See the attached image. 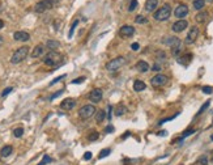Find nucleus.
Listing matches in <instances>:
<instances>
[{"label": "nucleus", "instance_id": "nucleus-1", "mask_svg": "<svg viewBox=\"0 0 213 165\" xmlns=\"http://www.w3.org/2000/svg\"><path fill=\"white\" fill-rule=\"evenodd\" d=\"M58 3H59V0H41V2H38L36 4L34 11H36L37 13H43V12H46V11L53 9Z\"/></svg>", "mask_w": 213, "mask_h": 165}, {"label": "nucleus", "instance_id": "nucleus-2", "mask_svg": "<svg viewBox=\"0 0 213 165\" xmlns=\"http://www.w3.org/2000/svg\"><path fill=\"white\" fill-rule=\"evenodd\" d=\"M62 55L58 51H50L49 54H46V56L43 58V63L49 67H56L58 64L62 62Z\"/></svg>", "mask_w": 213, "mask_h": 165}, {"label": "nucleus", "instance_id": "nucleus-3", "mask_svg": "<svg viewBox=\"0 0 213 165\" xmlns=\"http://www.w3.org/2000/svg\"><path fill=\"white\" fill-rule=\"evenodd\" d=\"M162 43H165V45H167V46L171 47V51H173V55L174 56H177L178 54H179L180 45H182V42H180L179 38H177V37H166L165 40H162Z\"/></svg>", "mask_w": 213, "mask_h": 165}, {"label": "nucleus", "instance_id": "nucleus-4", "mask_svg": "<svg viewBox=\"0 0 213 165\" xmlns=\"http://www.w3.org/2000/svg\"><path fill=\"white\" fill-rule=\"evenodd\" d=\"M171 15V8L169 4H163L162 7L160 8V9H157L154 12V20H157V21H166L169 17H170Z\"/></svg>", "mask_w": 213, "mask_h": 165}, {"label": "nucleus", "instance_id": "nucleus-5", "mask_svg": "<svg viewBox=\"0 0 213 165\" xmlns=\"http://www.w3.org/2000/svg\"><path fill=\"white\" fill-rule=\"evenodd\" d=\"M28 53H29V47L28 46H22V47H20V49H17L15 51V54L12 55V58H11V62L13 63V64H19L21 63L22 60L28 56Z\"/></svg>", "mask_w": 213, "mask_h": 165}, {"label": "nucleus", "instance_id": "nucleus-6", "mask_svg": "<svg viewBox=\"0 0 213 165\" xmlns=\"http://www.w3.org/2000/svg\"><path fill=\"white\" fill-rule=\"evenodd\" d=\"M95 113H97V110H95V107L93 105H85L79 110V117L81 119H89Z\"/></svg>", "mask_w": 213, "mask_h": 165}, {"label": "nucleus", "instance_id": "nucleus-7", "mask_svg": "<svg viewBox=\"0 0 213 165\" xmlns=\"http://www.w3.org/2000/svg\"><path fill=\"white\" fill-rule=\"evenodd\" d=\"M125 59L123 58V56H116V58H114L112 60H110L107 64H106V69L107 71H116V69H119L124 64Z\"/></svg>", "mask_w": 213, "mask_h": 165}, {"label": "nucleus", "instance_id": "nucleus-8", "mask_svg": "<svg viewBox=\"0 0 213 165\" xmlns=\"http://www.w3.org/2000/svg\"><path fill=\"white\" fill-rule=\"evenodd\" d=\"M167 81H169L167 76L162 75V73H158V75L153 76L150 79V84L153 85V86H163V85L167 84Z\"/></svg>", "mask_w": 213, "mask_h": 165}, {"label": "nucleus", "instance_id": "nucleus-9", "mask_svg": "<svg viewBox=\"0 0 213 165\" xmlns=\"http://www.w3.org/2000/svg\"><path fill=\"white\" fill-rule=\"evenodd\" d=\"M198 37H199V28L192 26L188 30V33H187V36H186V43L187 45H192V43L198 40Z\"/></svg>", "mask_w": 213, "mask_h": 165}, {"label": "nucleus", "instance_id": "nucleus-10", "mask_svg": "<svg viewBox=\"0 0 213 165\" xmlns=\"http://www.w3.org/2000/svg\"><path fill=\"white\" fill-rule=\"evenodd\" d=\"M135 34V28L131 26V25H123L120 29H119V36L122 38H128V37H132Z\"/></svg>", "mask_w": 213, "mask_h": 165}, {"label": "nucleus", "instance_id": "nucleus-11", "mask_svg": "<svg viewBox=\"0 0 213 165\" xmlns=\"http://www.w3.org/2000/svg\"><path fill=\"white\" fill-rule=\"evenodd\" d=\"M174 15L178 19H184V17L188 15V7L186 4H179L175 9H174Z\"/></svg>", "mask_w": 213, "mask_h": 165}, {"label": "nucleus", "instance_id": "nucleus-12", "mask_svg": "<svg viewBox=\"0 0 213 165\" xmlns=\"http://www.w3.org/2000/svg\"><path fill=\"white\" fill-rule=\"evenodd\" d=\"M188 26V23H187V20H178L177 23H174L173 24V32H175V33H182L183 30H186V28Z\"/></svg>", "mask_w": 213, "mask_h": 165}, {"label": "nucleus", "instance_id": "nucleus-13", "mask_svg": "<svg viewBox=\"0 0 213 165\" xmlns=\"http://www.w3.org/2000/svg\"><path fill=\"white\" fill-rule=\"evenodd\" d=\"M102 96H103L102 89L95 88V89H93L92 92H90L89 98H90V101H92V102H99V101L102 100Z\"/></svg>", "mask_w": 213, "mask_h": 165}, {"label": "nucleus", "instance_id": "nucleus-14", "mask_svg": "<svg viewBox=\"0 0 213 165\" xmlns=\"http://www.w3.org/2000/svg\"><path fill=\"white\" fill-rule=\"evenodd\" d=\"M75 106H76V100H73V98H66L60 104V107L63 110H72Z\"/></svg>", "mask_w": 213, "mask_h": 165}, {"label": "nucleus", "instance_id": "nucleus-15", "mask_svg": "<svg viewBox=\"0 0 213 165\" xmlns=\"http://www.w3.org/2000/svg\"><path fill=\"white\" fill-rule=\"evenodd\" d=\"M13 38L16 41L19 42H26L30 40V34L28 32H22V30H20V32H16L13 34Z\"/></svg>", "mask_w": 213, "mask_h": 165}, {"label": "nucleus", "instance_id": "nucleus-16", "mask_svg": "<svg viewBox=\"0 0 213 165\" xmlns=\"http://www.w3.org/2000/svg\"><path fill=\"white\" fill-rule=\"evenodd\" d=\"M45 50H46V47L43 46V45H37L36 47L33 49L32 51V58H40V56H42L43 54H45Z\"/></svg>", "mask_w": 213, "mask_h": 165}, {"label": "nucleus", "instance_id": "nucleus-17", "mask_svg": "<svg viewBox=\"0 0 213 165\" xmlns=\"http://www.w3.org/2000/svg\"><path fill=\"white\" fill-rule=\"evenodd\" d=\"M136 69L141 73H145V72H148V69H149V64H148L145 60H139L136 63Z\"/></svg>", "mask_w": 213, "mask_h": 165}, {"label": "nucleus", "instance_id": "nucleus-18", "mask_svg": "<svg viewBox=\"0 0 213 165\" xmlns=\"http://www.w3.org/2000/svg\"><path fill=\"white\" fill-rule=\"evenodd\" d=\"M158 5V0H146L145 3V11L146 12H153Z\"/></svg>", "mask_w": 213, "mask_h": 165}, {"label": "nucleus", "instance_id": "nucleus-19", "mask_svg": "<svg viewBox=\"0 0 213 165\" xmlns=\"http://www.w3.org/2000/svg\"><path fill=\"white\" fill-rule=\"evenodd\" d=\"M145 88H146V85H145L144 81L136 80L133 82V90H135V92H141V90H144Z\"/></svg>", "mask_w": 213, "mask_h": 165}, {"label": "nucleus", "instance_id": "nucleus-20", "mask_svg": "<svg viewBox=\"0 0 213 165\" xmlns=\"http://www.w3.org/2000/svg\"><path fill=\"white\" fill-rule=\"evenodd\" d=\"M12 152H13V147L5 146V147L2 148V151H0V156H2V157H8V156H11Z\"/></svg>", "mask_w": 213, "mask_h": 165}, {"label": "nucleus", "instance_id": "nucleus-21", "mask_svg": "<svg viewBox=\"0 0 213 165\" xmlns=\"http://www.w3.org/2000/svg\"><path fill=\"white\" fill-rule=\"evenodd\" d=\"M195 20H196L198 23H205V21L208 20V13L207 12H199V13L196 15V17H195Z\"/></svg>", "mask_w": 213, "mask_h": 165}, {"label": "nucleus", "instance_id": "nucleus-22", "mask_svg": "<svg viewBox=\"0 0 213 165\" xmlns=\"http://www.w3.org/2000/svg\"><path fill=\"white\" fill-rule=\"evenodd\" d=\"M191 59H192V54H184L183 56H180V58L178 59V62L180 64H187L191 62Z\"/></svg>", "mask_w": 213, "mask_h": 165}, {"label": "nucleus", "instance_id": "nucleus-23", "mask_svg": "<svg viewBox=\"0 0 213 165\" xmlns=\"http://www.w3.org/2000/svg\"><path fill=\"white\" fill-rule=\"evenodd\" d=\"M106 117H107V115H106V111H105V110H98L97 114H95V121H97L98 123H101L102 121L106 118Z\"/></svg>", "mask_w": 213, "mask_h": 165}, {"label": "nucleus", "instance_id": "nucleus-24", "mask_svg": "<svg viewBox=\"0 0 213 165\" xmlns=\"http://www.w3.org/2000/svg\"><path fill=\"white\" fill-rule=\"evenodd\" d=\"M125 111H127V107H125L124 105H118L116 106V109H115V114L118 115V117H120V115H123V114H125Z\"/></svg>", "mask_w": 213, "mask_h": 165}, {"label": "nucleus", "instance_id": "nucleus-25", "mask_svg": "<svg viewBox=\"0 0 213 165\" xmlns=\"http://www.w3.org/2000/svg\"><path fill=\"white\" fill-rule=\"evenodd\" d=\"M204 5H205V0H195L194 2V8L195 9H203Z\"/></svg>", "mask_w": 213, "mask_h": 165}, {"label": "nucleus", "instance_id": "nucleus-26", "mask_svg": "<svg viewBox=\"0 0 213 165\" xmlns=\"http://www.w3.org/2000/svg\"><path fill=\"white\" fill-rule=\"evenodd\" d=\"M46 46L49 47L50 50H54V49H56V47H59V42L58 41H54V40H50V41H47Z\"/></svg>", "mask_w": 213, "mask_h": 165}, {"label": "nucleus", "instance_id": "nucleus-27", "mask_svg": "<svg viewBox=\"0 0 213 165\" xmlns=\"http://www.w3.org/2000/svg\"><path fill=\"white\" fill-rule=\"evenodd\" d=\"M135 23L136 24H146L148 20L143 15H139V16H136V19H135Z\"/></svg>", "mask_w": 213, "mask_h": 165}, {"label": "nucleus", "instance_id": "nucleus-28", "mask_svg": "<svg viewBox=\"0 0 213 165\" xmlns=\"http://www.w3.org/2000/svg\"><path fill=\"white\" fill-rule=\"evenodd\" d=\"M110 153H111V149H110V148H105V149H102L101 152H99L98 157H99V159H103V157H106V156H108Z\"/></svg>", "mask_w": 213, "mask_h": 165}, {"label": "nucleus", "instance_id": "nucleus-29", "mask_svg": "<svg viewBox=\"0 0 213 165\" xmlns=\"http://www.w3.org/2000/svg\"><path fill=\"white\" fill-rule=\"evenodd\" d=\"M13 135H15L16 138H21V136L24 135V128H22V127L15 128V130H13Z\"/></svg>", "mask_w": 213, "mask_h": 165}, {"label": "nucleus", "instance_id": "nucleus-30", "mask_svg": "<svg viewBox=\"0 0 213 165\" xmlns=\"http://www.w3.org/2000/svg\"><path fill=\"white\" fill-rule=\"evenodd\" d=\"M51 161H53V159H51L50 156L45 155V156H43V159H42V161L38 163V165H45V164H49V163H51Z\"/></svg>", "mask_w": 213, "mask_h": 165}, {"label": "nucleus", "instance_id": "nucleus-31", "mask_svg": "<svg viewBox=\"0 0 213 165\" xmlns=\"http://www.w3.org/2000/svg\"><path fill=\"white\" fill-rule=\"evenodd\" d=\"M99 138V134L97 132V131H93L92 134H89V136H88V139L90 142H94V140H97V139Z\"/></svg>", "mask_w": 213, "mask_h": 165}, {"label": "nucleus", "instance_id": "nucleus-32", "mask_svg": "<svg viewBox=\"0 0 213 165\" xmlns=\"http://www.w3.org/2000/svg\"><path fill=\"white\" fill-rule=\"evenodd\" d=\"M77 24H79V20H75V21H73L72 28H71V30H69V34H68V37H69V38H72L73 32H75V29H76V26H77Z\"/></svg>", "mask_w": 213, "mask_h": 165}, {"label": "nucleus", "instance_id": "nucleus-33", "mask_svg": "<svg viewBox=\"0 0 213 165\" xmlns=\"http://www.w3.org/2000/svg\"><path fill=\"white\" fill-rule=\"evenodd\" d=\"M137 8V0H131V3H129V7H128V11L132 12Z\"/></svg>", "mask_w": 213, "mask_h": 165}, {"label": "nucleus", "instance_id": "nucleus-34", "mask_svg": "<svg viewBox=\"0 0 213 165\" xmlns=\"http://www.w3.org/2000/svg\"><path fill=\"white\" fill-rule=\"evenodd\" d=\"M209 104H211V101H207L205 104H204V105H203L201 107H200V110L198 111V115H201V114H203V111H204V110H207L208 107H209Z\"/></svg>", "mask_w": 213, "mask_h": 165}, {"label": "nucleus", "instance_id": "nucleus-35", "mask_svg": "<svg viewBox=\"0 0 213 165\" xmlns=\"http://www.w3.org/2000/svg\"><path fill=\"white\" fill-rule=\"evenodd\" d=\"M12 90H13V88H12V86H8V88H5L2 92V97H5V96H8V94H9Z\"/></svg>", "mask_w": 213, "mask_h": 165}, {"label": "nucleus", "instance_id": "nucleus-36", "mask_svg": "<svg viewBox=\"0 0 213 165\" xmlns=\"http://www.w3.org/2000/svg\"><path fill=\"white\" fill-rule=\"evenodd\" d=\"M194 132H195V130H194V128L187 130V131H184V132H183V135H182V139H184V138H187V136H190L191 134H194Z\"/></svg>", "mask_w": 213, "mask_h": 165}, {"label": "nucleus", "instance_id": "nucleus-37", "mask_svg": "<svg viewBox=\"0 0 213 165\" xmlns=\"http://www.w3.org/2000/svg\"><path fill=\"white\" fill-rule=\"evenodd\" d=\"M203 92L204 93H205V94H211L212 92H213V88H212V86H203Z\"/></svg>", "mask_w": 213, "mask_h": 165}, {"label": "nucleus", "instance_id": "nucleus-38", "mask_svg": "<svg viewBox=\"0 0 213 165\" xmlns=\"http://www.w3.org/2000/svg\"><path fill=\"white\" fill-rule=\"evenodd\" d=\"M64 77H66V75H62V76H59V77H56V79H54L53 81L50 82V85H54V84H56V82H58L59 80H62V79H64Z\"/></svg>", "mask_w": 213, "mask_h": 165}, {"label": "nucleus", "instance_id": "nucleus-39", "mask_svg": "<svg viewBox=\"0 0 213 165\" xmlns=\"http://www.w3.org/2000/svg\"><path fill=\"white\" fill-rule=\"evenodd\" d=\"M84 80H85V77L82 76V77H79V79H75V80L72 81V84H81V82L84 81Z\"/></svg>", "mask_w": 213, "mask_h": 165}, {"label": "nucleus", "instance_id": "nucleus-40", "mask_svg": "<svg viewBox=\"0 0 213 165\" xmlns=\"http://www.w3.org/2000/svg\"><path fill=\"white\" fill-rule=\"evenodd\" d=\"M92 152H85V153H84V160H90V159H92Z\"/></svg>", "mask_w": 213, "mask_h": 165}, {"label": "nucleus", "instance_id": "nucleus-41", "mask_svg": "<svg viewBox=\"0 0 213 165\" xmlns=\"http://www.w3.org/2000/svg\"><path fill=\"white\" fill-rule=\"evenodd\" d=\"M131 49L135 50V51H137L139 49H140V45H139L137 42H135V43H132V45H131Z\"/></svg>", "mask_w": 213, "mask_h": 165}, {"label": "nucleus", "instance_id": "nucleus-42", "mask_svg": "<svg viewBox=\"0 0 213 165\" xmlns=\"http://www.w3.org/2000/svg\"><path fill=\"white\" fill-rule=\"evenodd\" d=\"M157 56H158V59H165V56H166V55H165L163 51L158 50V51H157Z\"/></svg>", "mask_w": 213, "mask_h": 165}, {"label": "nucleus", "instance_id": "nucleus-43", "mask_svg": "<svg viewBox=\"0 0 213 165\" xmlns=\"http://www.w3.org/2000/svg\"><path fill=\"white\" fill-rule=\"evenodd\" d=\"M62 93H63V90H58V92H55V93L53 94V96L50 97V100H54V98H56L58 96H60V94H62Z\"/></svg>", "mask_w": 213, "mask_h": 165}, {"label": "nucleus", "instance_id": "nucleus-44", "mask_svg": "<svg viewBox=\"0 0 213 165\" xmlns=\"http://www.w3.org/2000/svg\"><path fill=\"white\" fill-rule=\"evenodd\" d=\"M105 131L106 132H112L114 131V127H112V126H107V127L105 128Z\"/></svg>", "mask_w": 213, "mask_h": 165}, {"label": "nucleus", "instance_id": "nucleus-45", "mask_svg": "<svg viewBox=\"0 0 213 165\" xmlns=\"http://www.w3.org/2000/svg\"><path fill=\"white\" fill-rule=\"evenodd\" d=\"M111 111H112V106H108V114H107L108 119H111Z\"/></svg>", "mask_w": 213, "mask_h": 165}, {"label": "nucleus", "instance_id": "nucleus-46", "mask_svg": "<svg viewBox=\"0 0 213 165\" xmlns=\"http://www.w3.org/2000/svg\"><path fill=\"white\" fill-rule=\"evenodd\" d=\"M152 68H153V71H160V69H161V67L158 66V64H154V66L152 67Z\"/></svg>", "mask_w": 213, "mask_h": 165}, {"label": "nucleus", "instance_id": "nucleus-47", "mask_svg": "<svg viewBox=\"0 0 213 165\" xmlns=\"http://www.w3.org/2000/svg\"><path fill=\"white\" fill-rule=\"evenodd\" d=\"M166 134H167L166 131H161V132H158V135H160V136H165Z\"/></svg>", "mask_w": 213, "mask_h": 165}, {"label": "nucleus", "instance_id": "nucleus-48", "mask_svg": "<svg viewBox=\"0 0 213 165\" xmlns=\"http://www.w3.org/2000/svg\"><path fill=\"white\" fill-rule=\"evenodd\" d=\"M3 28H4V21L0 20V29H3Z\"/></svg>", "mask_w": 213, "mask_h": 165}, {"label": "nucleus", "instance_id": "nucleus-49", "mask_svg": "<svg viewBox=\"0 0 213 165\" xmlns=\"http://www.w3.org/2000/svg\"><path fill=\"white\" fill-rule=\"evenodd\" d=\"M3 43H4V38H3L2 36H0V46H2V45H3Z\"/></svg>", "mask_w": 213, "mask_h": 165}, {"label": "nucleus", "instance_id": "nucleus-50", "mask_svg": "<svg viewBox=\"0 0 213 165\" xmlns=\"http://www.w3.org/2000/svg\"><path fill=\"white\" fill-rule=\"evenodd\" d=\"M211 139H212V140H213V135H212V136H211Z\"/></svg>", "mask_w": 213, "mask_h": 165}, {"label": "nucleus", "instance_id": "nucleus-51", "mask_svg": "<svg viewBox=\"0 0 213 165\" xmlns=\"http://www.w3.org/2000/svg\"><path fill=\"white\" fill-rule=\"evenodd\" d=\"M209 2H213V0H209Z\"/></svg>", "mask_w": 213, "mask_h": 165}]
</instances>
